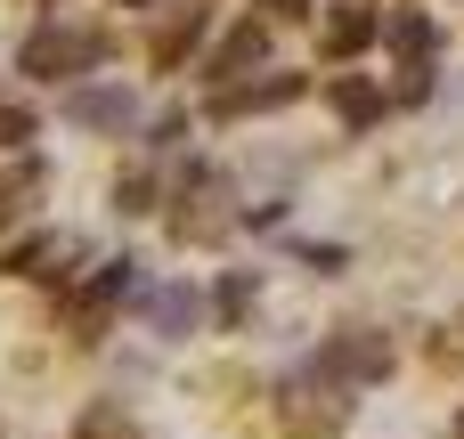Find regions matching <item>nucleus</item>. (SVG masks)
Wrapping results in <instances>:
<instances>
[{
	"label": "nucleus",
	"instance_id": "2",
	"mask_svg": "<svg viewBox=\"0 0 464 439\" xmlns=\"http://www.w3.org/2000/svg\"><path fill=\"white\" fill-rule=\"evenodd\" d=\"M318 375H392V342H375V334H343L326 358H318Z\"/></svg>",
	"mask_w": 464,
	"mask_h": 439
},
{
	"label": "nucleus",
	"instance_id": "7",
	"mask_svg": "<svg viewBox=\"0 0 464 439\" xmlns=\"http://www.w3.org/2000/svg\"><path fill=\"white\" fill-rule=\"evenodd\" d=\"M196 33H204V8H179V16H171V24L155 33V65H171V57H179V49L196 41Z\"/></svg>",
	"mask_w": 464,
	"mask_h": 439
},
{
	"label": "nucleus",
	"instance_id": "11",
	"mask_svg": "<svg viewBox=\"0 0 464 439\" xmlns=\"http://www.w3.org/2000/svg\"><path fill=\"white\" fill-rule=\"evenodd\" d=\"M220 310H228V318L253 310V277H228V285H220Z\"/></svg>",
	"mask_w": 464,
	"mask_h": 439
},
{
	"label": "nucleus",
	"instance_id": "12",
	"mask_svg": "<svg viewBox=\"0 0 464 439\" xmlns=\"http://www.w3.org/2000/svg\"><path fill=\"white\" fill-rule=\"evenodd\" d=\"M253 8H269V16H302L310 0H253Z\"/></svg>",
	"mask_w": 464,
	"mask_h": 439
},
{
	"label": "nucleus",
	"instance_id": "1",
	"mask_svg": "<svg viewBox=\"0 0 464 439\" xmlns=\"http://www.w3.org/2000/svg\"><path fill=\"white\" fill-rule=\"evenodd\" d=\"M106 65V33H73V24H49L24 41V73H90Z\"/></svg>",
	"mask_w": 464,
	"mask_h": 439
},
{
	"label": "nucleus",
	"instance_id": "8",
	"mask_svg": "<svg viewBox=\"0 0 464 439\" xmlns=\"http://www.w3.org/2000/svg\"><path fill=\"white\" fill-rule=\"evenodd\" d=\"M155 326H163V334H188V326H196V293H188V285L155 293Z\"/></svg>",
	"mask_w": 464,
	"mask_h": 439
},
{
	"label": "nucleus",
	"instance_id": "3",
	"mask_svg": "<svg viewBox=\"0 0 464 439\" xmlns=\"http://www.w3.org/2000/svg\"><path fill=\"white\" fill-rule=\"evenodd\" d=\"M285 98H302V73H269V81L220 90V98H212V114H253V106H285Z\"/></svg>",
	"mask_w": 464,
	"mask_h": 439
},
{
	"label": "nucleus",
	"instance_id": "4",
	"mask_svg": "<svg viewBox=\"0 0 464 439\" xmlns=\"http://www.w3.org/2000/svg\"><path fill=\"white\" fill-rule=\"evenodd\" d=\"M82 130H122L130 122V90H73V106H65Z\"/></svg>",
	"mask_w": 464,
	"mask_h": 439
},
{
	"label": "nucleus",
	"instance_id": "10",
	"mask_svg": "<svg viewBox=\"0 0 464 439\" xmlns=\"http://www.w3.org/2000/svg\"><path fill=\"white\" fill-rule=\"evenodd\" d=\"M334 106H343L351 122H375V114H383V98H375L367 81H343V90H334Z\"/></svg>",
	"mask_w": 464,
	"mask_h": 439
},
{
	"label": "nucleus",
	"instance_id": "5",
	"mask_svg": "<svg viewBox=\"0 0 464 439\" xmlns=\"http://www.w3.org/2000/svg\"><path fill=\"white\" fill-rule=\"evenodd\" d=\"M367 41H375V16H367V8H334V16H326V49H334V57H351V49H367Z\"/></svg>",
	"mask_w": 464,
	"mask_h": 439
},
{
	"label": "nucleus",
	"instance_id": "6",
	"mask_svg": "<svg viewBox=\"0 0 464 439\" xmlns=\"http://www.w3.org/2000/svg\"><path fill=\"white\" fill-rule=\"evenodd\" d=\"M261 49H269V33H261V24H237V33L212 49V73H228V65H261Z\"/></svg>",
	"mask_w": 464,
	"mask_h": 439
},
{
	"label": "nucleus",
	"instance_id": "9",
	"mask_svg": "<svg viewBox=\"0 0 464 439\" xmlns=\"http://www.w3.org/2000/svg\"><path fill=\"white\" fill-rule=\"evenodd\" d=\"M392 49H408V57H432V24H424V16H392Z\"/></svg>",
	"mask_w": 464,
	"mask_h": 439
}]
</instances>
